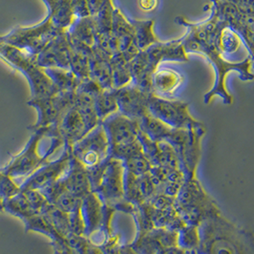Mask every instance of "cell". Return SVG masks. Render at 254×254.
Segmentation results:
<instances>
[{"instance_id": "obj_1", "label": "cell", "mask_w": 254, "mask_h": 254, "mask_svg": "<svg viewBox=\"0 0 254 254\" xmlns=\"http://www.w3.org/2000/svg\"><path fill=\"white\" fill-rule=\"evenodd\" d=\"M177 21L189 29L188 34L184 37V46L187 53L204 56L214 67L215 83L212 89L204 95V103L209 104L215 96H219L226 104H231L233 99L226 86L227 75L230 72H237L243 80H254V57L249 56L240 63H229L222 57L217 49L216 38L225 24L213 12L207 20L201 23H191L184 17H179Z\"/></svg>"}, {"instance_id": "obj_2", "label": "cell", "mask_w": 254, "mask_h": 254, "mask_svg": "<svg viewBox=\"0 0 254 254\" xmlns=\"http://www.w3.org/2000/svg\"><path fill=\"white\" fill-rule=\"evenodd\" d=\"M33 135L24 149L13 157L2 168L19 185L39 168L56 160L53 157L65 149V141L55 126L40 127L33 130Z\"/></svg>"}, {"instance_id": "obj_3", "label": "cell", "mask_w": 254, "mask_h": 254, "mask_svg": "<svg viewBox=\"0 0 254 254\" xmlns=\"http://www.w3.org/2000/svg\"><path fill=\"white\" fill-rule=\"evenodd\" d=\"M199 254H254V235L232 224L219 212L199 225Z\"/></svg>"}, {"instance_id": "obj_4", "label": "cell", "mask_w": 254, "mask_h": 254, "mask_svg": "<svg viewBox=\"0 0 254 254\" xmlns=\"http://www.w3.org/2000/svg\"><path fill=\"white\" fill-rule=\"evenodd\" d=\"M109 142L110 156L122 160L144 153L139 140L140 122L120 112L111 115L102 123Z\"/></svg>"}, {"instance_id": "obj_5", "label": "cell", "mask_w": 254, "mask_h": 254, "mask_svg": "<svg viewBox=\"0 0 254 254\" xmlns=\"http://www.w3.org/2000/svg\"><path fill=\"white\" fill-rule=\"evenodd\" d=\"M0 58L25 75L32 87V101L48 99L62 92L50 76L38 65L36 58L0 42Z\"/></svg>"}, {"instance_id": "obj_6", "label": "cell", "mask_w": 254, "mask_h": 254, "mask_svg": "<svg viewBox=\"0 0 254 254\" xmlns=\"http://www.w3.org/2000/svg\"><path fill=\"white\" fill-rule=\"evenodd\" d=\"M92 190L107 205L116 207L126 200L127 169L122 160L110 157L102 165L88 171Z\"/></svg>"}, {"instance_id": "obj_7", "label": "cell", "mask_w": 254, "mask_h": 254, "mask_svg": "<svg viewBox=\"0 0 254 254\" xmlns=\"http://www.w3.org/2000/svg\"><path fill=\"white\" fill-rule=\"evenodd\" d=\"M65 33L58 30L50 16L40 24L31 28H17L5 37H0V42L17 48L30 56H38L52 41Z\"/></svg>"}, {"instance_id": "obj_8", "label": "cell", "mask_w": 254, "mask_h": 254, "mask_svg": "<svg viewBox=\"0 0 254 254\" xmlns=\"http://www.w3.org/2000/svg\"><path fill=\"white\" fill-rule=\"evenodd\" d=\"M70 148L73 158L87 171L97 168L111 157L110 142L102 124Z\"/></svg>"}, {"instance_id": "obj_9", "label": "cell", "mask_w": 254, "mask_h": 254, "mask_svg": "<svg viewBox=\"0 0 254 254\" xmlns=\"http://www.w3.org/2000/svg\"><path fill=\"white\" fill-rule=\"evenodd\" d=\"M148 110L150 114L172 128H190L200 123L191 116L190 104L177 99H163L151 93Z\"/></svg>"}, {"instance_id": "obj_10", "label": "cell", "mask_w": 254, "mask_h": 254, "mask_svg": "<svg viewBox=\"0 0 254 254\" xmlns=\"http://www.w3.org/2000/svg\"><path fill=\"white\" fill-rule=\"evenodd\" d=\"M72 161L73 156L71 148L65 146L64 152L59 158L42 166L29 178L26 179L20 185L21 189L42 190L56 184L66 175L72 165Z\"/></svg>"}, {"instance_id": "obj_11", "label": "cell", "mask_w": 254, "mask_h": 254, "mask_svg": "<svg viewBox=\"0 0 254 254\" xmlns=\"http://www.w3.org/2000/svg\"><path fill=\"white\" fill-rule=\"evenodd\" d=\"M148 93L140 90L135 85H127L116 89V96L119 105V112L127 117L140 121L149 114Z\"/></svg>"}, {"instance_id": "obj_12", "label": "cell", "mask_w": 254, "mask_h": 254, "mask_svg": "<svg viewBox=\"0 0 254 254\" xmlns=\"http://www.w3.org/2000/svg\"><path fill=\"white\" fill-rule=\"evenodd\" d=\"M141 52L155 71L164 62H189L188 53L184 46V37L168 42L159 41Z\"/></svg>"}, {"instance_id": "obj_13", "label": "cell", "mask_w": 254, "mask_h": 254, "mask_svg": "<svg viewBox=\"0 0 254 254\" xmlns=\"http://www.w3.org/2000/svg\"><path fill=\"white\" fill-rule=\"evenodd\" d=\"M185 84V76L178 70L159 66L152 76V94L163 99H176Z\"/></svg>"}, {"instance_id": "obj_14", "label": "cell", "mask_w": 254, "mask_h": 254, "mask_svg": "<svg viewBox=\"0 0 254 254\" xmlns=\"http://www.w3.org/2000/svg\"><path fill=\"white\" fill-rule=\"evenodd\" d=\"M62 181L65 188L80 200L93 191L88 171L74 158L70 169Z\"/></svg>"}, {"instance_id": "obj_15", "label": "cell", "mask_w": 254, "mask_h": 254, "mask_svg": "<svg viewBox=\"0 0 254 254\" xmlns=\"http://www.w3.org/2000/svg\"><path fill=\"white\" fill-rule=\"evenodd\" d=\"M216 46L226 61L229 63H240L239 52L245 48V44L237 31L229 26H224L217 35Z\"/></svg>"}, {"instance_id": "obj_16", "label": "cell", "mask_w": 254, "mask_h": 254, "mask_svg": "<svg viewBox=\"0 0 254 254\" xmlns=\"http://www.w3.org/2000/svg\"><path fill=\"white\" fill-rule=\"evenodd\" d=\"M50 9V18L54 26L63 32H66L75 23L76 16L74 13V0H43Z\"/></svg>"}, {"instance_id": "obj_17", "label": "cell", "mask_w": 254, "mask_h": 254, "mask_svg": "<svg viewBox=\"0 0 254 254\" xmlns=\"http://www.w3.org/2000/svg\"><path fill=\"white\" fill-rule=\"evenodd\" d=\"M139 122L141 132L153 141L166 140L173 129L150 113L141 118Z\"/></svg>"}, {"instance_id": "obj_18", "label": "cell", "mask_w": 254, "mask_h": 254, "mask_svg": "<svg viewBox=\"0 0 254 254\" xmlns=\"http://www.w3.org/2000/svg\"><path fill=\"white\" fill-rule=\"evenodd\" d=\"M134 26V43L139 51H144L158 43L160 40L154 32V20L132 21Z\"/></svg>"}, {"instance_id": "obj_19", "label": "cell", "mask_w": 254, "mask_h": 254, "mask_svg": "<svg viewBox=\"0 0 254 254\" xmlns=\"http://www.w3.org/2000/svg\"><path fill=\"white\" fill-rule=\"evenodd\" d=\"M95 107L97 114L101 122L110 117L111 115L119 112V105L116 96V89H107L102 91L95 98Z\"/></svg>"}, {"instance_id": "obj_20", "label": "cell", "mask_w": 254, "mask_h": 254, "mask_svg": "<svg viewBox=\"0 0 254 254\" xmlns=\"http://www.w3.org/2000/svg\"><path fill=\"white\" fill-rule=\"evenodd\" d=\"M4 210L11 213L13 216L21 219L23 222L35 214H40L33 209L22 191L16 196L4 202Z\"/></svg>"}, {"instance_id": "obj_21", "label": "cell", "mask_w": 254, "mask_h": 254, "mask_svg": "<svg viewBox=\"0 0 254 254\" xmlns=\"http://www.w3.org/2000/svg\"><path fill=\"white\" fill-rule=\"evenodd\" d=\"M201 244L199 226L185 225L177 231V246L185 252L198 251Z\"/></svg>"}, {"instance_id": "obj_22", "label": "cell", "mask_w": 254, "mask_h": 254, "mask_svg": "<svg viewBox=\"0 0 254 254\" xmlns=\"http://www.w3.org/2000/svg\"><path fill=\"white\" fill-rule=\"evenodd\" d=\"M124 164L127 172L132 173L139 177L149 173L153 167L151 162L148 160L145 153L133 156L124 161Z\"/></svg>"}, {"instance_id": "obj_23", "label": "cell", "mask_w": 254, "mask_h": 254, "mask_svg": "<svg viewBox=\"0 0 254 254\" xmlns=\"http://www.w3.org/2000/svg\"><path fill=\"white\" fill-rule=\"evenodd\" d=\"M21 191V186L13 177L0 169V200L5 202Z\"/></svg>"}, {"instance_id": "obj_24", "label": "cell", "mask_w": 254, "mask_h": 254, "mask_svg": "<svg viewBox=\"0 0 254 254\" xmlns=\"http://www.w3.org/2000/svg\"><path fill=\"white\" fill-rule=\"evenodd\" d=\"M140 7L144 12H152L157 9L159 5V0H140Z\"/></svg>"}, {"instance_id": "obj_25", "label": "cell", "mask_w": 254, "mask_h": 254, "mask_svg": "<svg viewBox=\"0 0 254 254\" xmlns=\"http://www.w3.org/2000/svg\"><path fill=\"white\" fill-rule=\"evenodd\" d=\"M187 252L179 248L178 246L175 247H168V248H164L160 254H185Z\"/></svg>"}, {"instance_id": "obj_26", "label": "cell", "mask_w": 254, "mask_h": 254, "mask_svg": "<svg viewBox=\"0 0 254 254\" xmlns=\"http://www.w3.org/2000/svg\"><path fill=\"white\" fill-rule=\"evenodd\" d=\"M4 210V202L2 200H0V211Z\"/></svg>"}]
</instances>
